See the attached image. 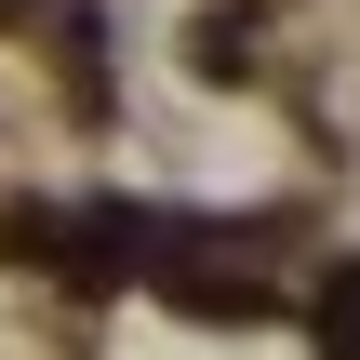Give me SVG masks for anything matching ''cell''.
<instances>
[{"label": "cell", "mask_w": 360, "mask_h": 360, "mask_svg": "<svg viewBox=\"0 0 360 360\" xmlns=\"http://www.w3.org/2000/svg\"><path fill=\"white\" fill-rule=\"evenodd\" d=\"M321 334H360V267H334V294H321Z\"/></svg>", "instance_id": "obj_1"}]
</instances>
